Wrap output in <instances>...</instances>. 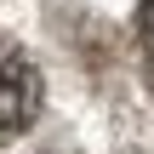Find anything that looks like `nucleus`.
Segmentation results:
<instances>
[{"instance_id": "obj_1", "label": "nucleus", "mask_w": 154, "mask_h": 154, "mask_svg": "<svg viewBox=\"0 0 154 154\" xmlns=\"http://www.w3.org/2000/svg\"><path fill=\"white\" fill-rule=\"evenodd\" d=\"M40 103H46V86H40L34 57H29L17 40L0 34V137L29 131L34 114H40Z\"/></svg>"}, {"instance_id": "obj_2", "label": "nucleus", "mask_w": 154, "mask_h": 154, "mask_svg": "<svg viewBox=\"0 0 154 154\" xmlns=\"http://www.w3.org/2000/svg\"><path fill=\"white\" fill-rule=\"evenodd\" d=\"M137 40H143V57H149V74H154V0H143V11H137Z\"/></svg>"}]
</instances>
